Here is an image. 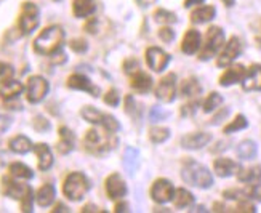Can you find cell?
Returning a JSON list of instances; mask_svg holds the SVG:
<instances>
[{"label": "cell", "instance_id": "6da1fadb", "mask_svg": "<svg viewBox=\"0 0 261 213\" xmlns=\"http://www.w3.org/2000/svg\"><path fill=\"white\" fill-rule=\"evenodd\" d=\"M64 42V31L60 26H50L43 29L37 39L34 40V50L39 55L51 56L53 53L60 51Z\"/></svg>", "mask_w": 261, "mask_h": 213}, {"label": "cell", "instance_id": "7a4b0ae2", "mask_svg": "<svg viewBox=\"0 0 261 213\" xmlns=\"http://www.w3.org/2000/svg\"><path fill=\"white\" fill-rule=\"evenodd\" d=\"M181 176L188 183L192 186H197L202 189H207L213 184V176L208 172L207 167L200 165L199 162L188 159L183 165V172H181Z\"/></svg>", "mask_w": 261, "mask_h": 213}, {"label": "cell", "instance_id": "3957f363", "mask_svg": "<svg viewBox=\"0 0 261 213\" xmlns=\"http://www.w3.org/2000/svg\"><path fill=\"white\" fill-rule=\"evenodd\" d=\"M88 191H90V181H88V178L81 172H74L71 175H67V178L64 179L63 193L72 202L82 200Z\"/></svg>", "mask_w": 261, "mask_h": 213}, {"label": "cell", "instance_id": "277c9868", "mask_svg": "<svg viewBox=\"0 0 261 213\" xmlns=\"http://www.w3.org/2000/svg\"><path fill=\"white\" fill-rule=\"evenodd\" d=\"M109 133H103V131H99L96 128H92V130H88L87 135H85V138H84V144H85V149L88 152H92L95 155H103L106 152H109L112 148H114V144L116 141H111V137H109Z\"/></svg>", "mask_w": 261, "mask_h": 213}, {"label": "cell", "instance_id": "5b68a950", "mask_svg": "<svg viewBox=\"0 0 261 213\" xmlns=\"http://www.w3.org/2000/svg\"><path fill=\"white\" fill-rule=\"evenodd\" d=\"M40 22V10L36 4L32 2H24L21 5V13H19V19H18V26L21 34H28L34 32L37 29Z\"/></svg>", "mask_w": 261, "mask_h": 213}, {"label": "cell", "instance_id": "8992f818", "mask_svg": "<svg viewBox=\"0 0 261 213\" xmlns=\"http://www.w3.org/2000/svg\"><path fill=\"white\" fill-rule=\"evenodd\" d=\"M223 43H224V32H223V29L218 28V26L210 28L208 32H207L205 45H203V50H202L199 58L202 61L210 60L212 56H215V55L218 53V50L223 47Z\"/></svg>", "mask_w": 261, "mask_h": 213}, {"label": "cell", "instance_id": "52a82bcc", "mask_svg": "<svg viewBox=\"0 0 261 213\" xmlns=\"http://www.w3.org/2000/svg\"><path fill=\"white\" fill-rule=\"evenodd\" d=\"M48 90H50V84L47 82V78H43L42 75H32V77H29L28 87H26L28 101H29L31 104L40 103V101H43V98L48 95Z\"/></svg>", "mask_w": 261, "mask_h": 213}, {"label": "cell", "instance_id": "ba28073f", "mask_svg": "<svg viewBox=\"0 0 261 213\" xmlns=\"http://www.w3.org/2000/svg\"><path fill=\"white\" fill-rule=\"evenodd\" d=\"M176 96V75L167 74L155 87V98L162 103H172Z\"/></svg>", "mask_w": 261, "mask_h": 213}, {"label": "cell", "instance_id": "9c48e42d", "mask_svg": "<svg viewBox=\"0 0 261 213\" xmlns=\"http://www.w3.org/2000/svg\"><path fill=\"white\" fill-rule=\"evenodd\" d=\"M175 196V189L173 184L168 181V179H157L151 188V197L157 202V204H167L173 199Z\"/></svg>", "mask_w": 261, "mask_h": 213}, {"label": "cell", "instance_id": "30bf717a", "mask_svg": "<svg viewBox=\"0 0 261 213\" xmlns=\"http://www.w3.org/2000/svg\"><path fill=\"white\" fill-rule=\"evenodd\" d=\"M146 63L154 72H162L170 63V55L157 47H151L146 51Z\"/></svg>", "mask_w": 261, "mask_h": 213}, {"label": "cell", "instance_id": "8fae6325", "mask_svg": "<svg viewBox=\"0 0 261 213\" xmlns=\"http://www.w3.org/2000/svg\"><path fill=\"white\" fill-rule=\"evenodd\" d=\"M241 51H242V43H241V40L237 39V37H232L228 43H226V47H224L223 53L218 56L217 64H218L220 67L229 66V64L237 58V56L241 55Z\"/></svg>", "mask_w": 261, "mask_h": 213}, {"label": "cell", "instance_id": "7c38bea8", "mask_svg": "<svg viewBox=\"0 0 261 213\" xmlns=\"http://www.w3.org/2000/svg\"><path fill=\"white\" fill-rule=\"evenodd\" d=\"M67 87L72 90H82V92H88L92 96H98L99 95V88L96 85L92 84V81L84 75V74H74L67 78Z\"/></svg>", "mask_w": 261, "mask_h": 213}, {"label": "cell", "instance_id": "4fadbf2b", "mask_svg": "<svg viewBox=\"0 0 261 213\" xmlns=\"http://www.w3.org/2000/svg\"><path fill=\"white\" fill-rule=\"evenodd\" d=\"M212 141V135L210 133H205V131H197V133H189L186 137H183L181 140V146H183L185 149H200L203 146H207L208 143Z\"/></svg>", "mask_w": 261, "mask_h": 213}, {"label": "cell", "instance_id": "5bb4252c", "mask_svg": "<svg viewBox=\"0 0 261 213\" xmlns=\"http://www.w3.org/2000/svg\"><path fill=\"white\" fill-rule=\"evenodd\" d=\"M106 193L109 199H120L127 194V186L123 183V179L120 178L119 173H112L106 179Z\"/></svg>", "mask_w": 261, "mask_h": 213}, {"label": "cell", "instance_id": "9a60e30c", "mask_svg": "<svg viewBox=\"0 0 261 213\" xmlns=\"http://www.w3.org/2000/svg\"><path fill=\"white\" fill-rule=\"evenodd\" d=\"M22 90H24V85L18 81H13V78L0 81V98H4L5 101L16 99L22 93Z\"/></svg>", "mask_w": 261, "mask_h": 213}, {"label": "cell", "instance_id": "2e32d148", "mask_svg": "<svg viewBox=\"0 0 261 213\" xmlns=\"http://www.w3.org/2000/svg\"><path fill=\"white\" fill-rule=\"evenodd\" d=\"M2 191H4L5 196H8L11 199H16V200H21L29 191V186L21 184V183L15 181V179L5 176V178H2Z\"/></svg>", "mask_w": 261, "mask_h": 213}, {"label": "cell", "instance_id": "e0dca14e", "mask_svg": "<svg viewBox=\"0 0 261 213\" xmlns=\"http://www.w3.org/2000/svg\"><path fill=\"white\" fill-rule=\"evenodd\" d=\"M242 87L247 92H261V66L253 64L244 77Z\"/></svg>", "mask_w": 261, "mask_h": 213}, {"label": "cell", "instance_id": "ac0fdd59", "mask_svg": "<svg viewBox=\"0 0 261 213\" xmlns=\"http://www.w3.org/2000/svg\"><path fill=\"white\" fill-rule=\"evenodd\" d=\"M245 74H247V71H245V67L242 64H234V66L229 67V69H226V72L220 77V85L221 87H229L232 84L241 82V81H244Z\"/></svg>", "mask_w": 261, "mask_h": 213}, {"label": "cell", "instance_id": "d6986e66", "mask_svg": "<svg viewBox=\"0 0 261 213\" xmlns=\"http://www.w3.org/2000/svg\"><path fill=\"white\" fill-rule=\"evenodd\" d=\"M34 152L37 155V161H39V168L43 172H47L51 168L53 165V154L51 149L48 148V144L45 143H39L34 146Z\"/></svg>", "mask_w": 261, "mask_h": 213}, {"label": "cell", "instance_id": "ffe728a7", "mask_svg": "<svg viewBox=\"0 0 261 213\" xmlns=\"http://www.w3.org/2000/svg\"><path fill=\"white\" fill-rule=\"evenodd\" d=\"M74 144H75L74 133L67 127H61L60 128V141H58V144H56V149H58V152L61 155H66V154L72 152Z\"/></svg>", "mask_w": 261, "mask_h": 213}, {"label": "cell", "instance_id": "44dd1931", "mask_svg": "<svg viewBox=\"0 0 261 213\" xmlns=\"http://www.w3.org/2000/svg\"><path fill=\"white\" fill-rule=\"evenodd\" d=\"M200 47V32L196 29H189L185 34L183 43H181V50L186 55H194Z\"/></svg>", "mask_w": 261, "mask_h": 213}, {"label": "cell", "instance_id": "7402d4cb", "mask_svg": "<svg viewBox=\"0 0 261 213\" xmlns=\"http://www.w3.org/2000/svg\"><path fill=\"white\" fill-rule=\"evenodd\" d=\"M132 87L138 93H147L152 87V78L140 69L135 74H132Z\"/></svg>", "mask_w": 261, "mask_h": 213}, {"label": "cell", "instance_id": "603a6c76", "mask_svg": "<svg viewBox=\"0 0 261 213\" xmlns=\"http://www.w3.org/2000/svg\"><path fill=\"white\" fill-rule=\"evenodd\" d=\"M96 10V2L95 0H74L72 4V11L75 18H88L93 15Z\"/></svg>", "mask_w": 261, "mask_h": 213}, {"label": "cell", "instance_id": "cb8c5ba5", "mask_svg": "<svg viewBox=\"0 0 261 213\" xmlns=\"http://www.w3.org/2000/svg\"><path fill=\"white\" fill-rule=\"evenodd\" d=\"M8 148L11 152H15V154H28L29 151L34 149V146L28 137H24V135H18V137L10 140Z\"/></svg>", "mask_w": 261, "mask_h": 213}, {"label": "cell", "instance_id": "d4e9b609", "mask_svg": "<svg viewBox=\"0 0 261 213\" xmlns=\"http://www.w3.org/2000/svg\"><path fill=\"white\" fill-rule=\"evenodd\" d=\"M217 15V10L212 5H205V7H199L197 10H194L191 13V21L194 24H203V22H208L210 19L215 18Z\"/></svg>", "mask_w": 261, "mask_h": 213}, {"label": "cell", "instance_id": "484cf974", "mask_svg": "<svg viewBox=\"0 0 261 213\" xmlns=\"http://www.w3.org/2000/svg\"><path fill=\"white\" fill-rule=\"evenodd\" d=\"M213 168H215V173H217L218 176L221 178H228L231 176L237 168V164L232 162L231 159H224V157H221V159H217L213 164Z\"/></svg>", "mask_w": 261, "mask_h": 213}, {"label": "cell", "instance_id": "4316f807", "mask_svg": "<svg viewBox=\"0 0 261 213\" xmlns=\"http://www.w3.org/2000/svg\"><path fill=\"white\" fill-rule=\"evenodd\" d=\"M56 197V189L53 184H43L40 189H39V193L36 196L37 199V204L40 207H50L53 204V200Z\"/></svg>", "mask_w": 261, "mask_h": 213}, {"label": "cell", "instance_id": "83f0119b", "mask_svg": "<svg viewBox=\"0 0 261 213\" xmlns=\"http://www.w3.org/2000/svg\"><path fill=\"white\" fill-rule=\"evenodd\" d=\"M256 152H258L256 143H253L250 140H245V141H242L239 146H237V155H239L242 161H252V159H255Z\"/></svg>", "mask_w": 261, "mask_h": 213}, {"label": "cell", "instance_id": "f1b7e54d", "mask_svg": "<svg viewBox=\"0 0 261 213\" xmlns=\"http://www.w3.org/2000/svg\"><path fill=\"white\" fill-rule=\"evenodd\" d=\"M10 175L13 178H18V179H32L34 178V172L31 170V168L24 164L21 162H15L11 164L10 168H8Z\"/></svg>", "mask_w": 261, "mask_h": 213}, {"label": "cell", "instance_id": "f546056e", "mask_svg": "<svg viewBox=\"0 0 261 213\" xmlns=\"http://www.w3.org/2000/svg\"><path fill=\"white\" fill-rule=\"evenodd\" d=\"M237 178L239 181L242 183H259L261 181V167H252V168H247V170H239L237 173Z\"/></svg>", "mask_w": 261, "mask_h": 213}, {"label": "cell", "instance_id": "4dcf8cb0", "mask_svg": "<svg viewBox=\"0 0 261 213\" xmlns=\"http://www.w3.org/2000/svg\"><path fill=\"white\" fill-rule=\"evenodd\" d=\"M173 202H175L176 208H186V207L194 204V196H192L186 189H178L173 196Z\"/></svg>", "mask_w": 261, "mask_h": 213}, {"label": "cell", "instance_id": "1f68e13d", "mask_svg": "<svg viewBox=\"0 0 261 213\" xmlns=\"http://www.w3.org/2000/svg\"><path fill=\"white\" fill-rule=\"evenodd\" d=\"M81 116H82L87 122L95 123V125H101V123H103V119H105V114H103V112H99V111L95 109L93 106H85V108H82Z\"/></svg>", "mask_w": 261, "mask_h": 213}, {"label": "cell", "instance_id": "d6a6232c", "mask_svg": "<svg viewBox=\"0 0 261 213\" xmlns=\"http://www.w3.org/2000/svg\"><path fill=\"white\" fill-rule=\"evenodd\" d=\"M123 165L128 170V175H133L136 167H138V151L135 148H127L123 154Z\"/></svg>", "mask_w": 261, "mask_h": 213}, {"label": "cell", "instance_id": "836d02e7", "mask_svg": "<svg viewBox=\"0 0 261 213\" xmlns=\"http://www.w3.org/2000/svg\"><path fill=\"white\" fill-rule=\"evenodd\" d=\"M200 85L197 82V78L191 77V78H186V81L183 82V85H181V95L183 96H196L200 93Z\"/></svg>", "mask_w": 261, "mask_h": 213}, {"label": "cell", "instance_id": "e575fe53", "mask_svg": "<svg viewBox=\"0 0 261 213\" xmlns=\"http://www.w3.org/2000/svg\"><path fill=\"white\" fill-rule=\"evenodd\" d=\"M168 137H170V130L165 127H154L149 130V140L155 144L167 141Z\"/></svg>", "mask_w": 261, "mask_h": 213}, {"label": "cell", "instance_id": "d590c367", "mask_svg": "<svg viewBox=\"0 0 261 213\" xmlns=\"http://www.w3.org/2000/svg\"><path fill=\"white\" fill-rule=\"evenodd\" d=\"M221 103H223V96L221 95L215 93V92L210 93L207 96V99L203 101V112H212V111H215Z\"/></svg>", "mask_w": 261, "mask_h": 213}, {"label": "cell", "instance_id": "8d00e7d4", "mask_svg": "<svg viewBox=\"0 0 261 213\" xmlns=\"http://www.w3.org/2000/svg\"><path fill=\"white\" fill-rule=\"evenodd\" d=\"M154 19L157 22H162V24H172V22H176V15L172 13V11L167 10H157L154 13Z\"/></svg>", "mask_w": 261, "mask_h": 213}, {"label": "cell", "instance_id": "74e56055", "mask_svg": "<svg viewBox=\"0 0 261 213\" xmlns=\"http://www.w3.org/2000/svg\"><path fill=\"white\" fill-rule=\"evenodd\" d=\"M247 125H248L247 119H245L244 116H237V117L229 123V125H226V127H224V133H234V131L244 130V128H247Z\"/></svg>", "mask_w": 261, "mask_h": 213}, {"label": "cell", "instance_id": "f35d334b", "mask_svg": "<svg viewBox=\"0 0 261 213\" xmlns=\"http://www.w3.org/2000/svg\"><path fill=\"white\" fill-rule=\"evenodd\" d=\"M32 127L36 131L39 133H45V131H48L51 128V123L50 120H47L43 116H36L32 120Z\"/></svg>", "mask_w": 261, "mask_h": 213}, {"label": "cell", "instance_id": "ab89813d", "mask_svg": "<svg viewBox=\"0 0 261 213\" xmlns=\"http://www.w3.org/2000/svg\"><path fill=\"white\" fill-rule=\"evenodd\" d=\"M101 125L105 127L106 131H111V133H116L120 130V123L117 122V119L109 114H105V119H103V123H101Z\"/></svg>", "mask_w": 261, "mask_h": 213}, {"label": "cell", "instance_id": "60d3db41", "mask_svg": "<svg viewBox=\"0 0 261 213\" xmlns=\"http://www.w3.org/2000/svg\"><path fill=\"white\" fill-rule=\"evenodd\" d=\"M125 112H127L128 116H132L133 119L140 117V111L136 109V101L133 99L132 95H128V96L125 98Z\"/></svg>", "mask_w": 261, "mask_h": 213}, {"label": "cell", "instance_id": "b9f144b4", "mask_svg": "<svg viewBox=\"0 0 261 213\" xmlns=\"http://www.w3.org/2000/svg\"><path fill=\"white\" fill-rule=\"evenodd\" d=\"M167 117H168V112H165L162 108H159V106H152L149 111V120L151 122H159V120H164Z\"/></svg>", "mask_w": 261, "mask_h": 213}, {"label": "cell", "instance_id": "7bdbcfd3", "mask_svg": "<svg viewBox=\"0 0 261 213\" xmlns=\"http://www.w3.org/2000/svg\"><path fill=\"white\" fill-rule=\"evenodd\" d=\"M105 103L108 104V106H112V108H116V106H119V103H120V96H119V92L117 90H109V92L105 95Z\"/></svg>", "mask_w": 261, "mask_h": 213}, {"label": "cell", "instance_id": "ee69618b", "mask_svg": "<svg viewBox=\"0 0 261 213\" xmlns=\"http://www.w3.org/2000/svg\"><path fill=\"white\" fill-rule=\"evenodd\" d=\"M32 202H34V193H32V189L29 188L26 196L21 199V210L26 211V213L32 211Z\"/></svg>", "mask_w": 261, "mask_h": 213}, {"label": "cell", "instance_id": "f6af8a7d", "mask_svg": "<svg viewBox=\"0 0 261 213\" xmlns=\"http://www.w3.org/2000/svg\"><path fill=\"white\" fill-rule=\"evenodd\" d=\"M69 47H71V50L75 51V53H85L87 48H88V45H87V42L82 40V39H75V40H71V42H69Z\"/></svg>", "mask_w": 261, "mask_h": 213}, {"label": "cell", "instance_id": "bcb514c9", "mask_svg": "<svg viewBox=\"0 0 261 213\" xmlns=\"http://www.w3.org/2000/svg\"><path fill=\"white\" fill-rule=\"evenodd\" d=\"M245 194H247L248 199H255V200H259L261 202V184L253 183L250 188L245 191Z\"/></svg>", "mask_w": 261, "mask_h": 213}, {"label": "cell", "instance_id": "7dc6e473", "mask_svg": "<svg viewBox=\"0 0 261 213\" xmlns=\"http://www.w3.org/2000/svg\"><path fill=\"white\" fill-rule=\"evenodd\" d=\"M159 37H161L165 43H170L175 39V31L170 29V28H162L161 31H159Z\"/></svg>", "mask_w": 261, "mask_h": 213}, {"label": "cell", "instance_id": "c3c4849f", "mask_svg": "<svg viewBox=\"0 0 261 213\" xmlns=\"http://www.w3.org/2000/svg\"><path fill=\"white\" fill-rule=\"evenodd\" d=\"M123 69H125V72L128 75H132L136 71H140V64H138V61H136V60H127L125 63H123Z\"/></svg>", "mask_w": 261, "mask_h": 213}, {"label": "cell", "instance_id": "681fc988", "mask_svg": "<svg viewBox=\"0 0 261 213\" xmlns=\"http://www.w3.org/2000/svg\"><path fill=\"white\" fill-rule=\"evenodd\" d=\"M11 125V119L8 116H4V114H0V135L5 133Z\"/></svg>", "mask_w": 261, "mask_h": 213}, {"label": "cell", "instance_id": "f907efd6", "mask_svg": "<svg viewBox=\"0 0 261 213\" xmlns=\"http://www.w3.org/2000/svg\"><path fill=\"white\" fill-rule=\"evenodd\" d=\"M11 74H13V67L10 64L0 63V77H10Z\"/></svg>", "mask_w": 261, "mask_h": 213}, {"label": "cell", "instance_id": "816d5d0a", "mask_svg": "<svg viewBox=\"0 0 261 213\" xmlns=\"http://www.w3.org/2000/svg\"><path fill=\"white\" fill-rule=\"evenodd\" d=\"M51 60H53L55 64H63V63H66V55L60 50V51H56V53L51 55Z\"/></svg>", "mask_w": 261, "mask_h": 213}, {"label": "cell", "instance_id": "f5cc1de1", "mask_svg": "<svg viewBox=\"0 0 261 213\" xmlns=\"http://www.w3.org/2000/svg\"><path fill=\"white\" fill-rule=\"evenodd\" d=\"M228 114H229V109H223L221 112H220V114H217V116H215L213 119H212V123H213V125H217V123H220L224 117H228Z\"/></svg>", "mask_w": 261, "mask_h": 213}, {"label": "cell", "instance_id": "db71d44e", "mask_svg": "<svg viewBox=\"0 0 261 213\" xmlns=\"http://www.w3.org/2000/svg\"><path fill=\"white\" fill-rule=\"evenodd\" d=\"M196 103H192V104H186L183 106V109H181V112H183V116H192L194 114V111H196Z\"/></svg>", "mask_w": 261, "mask_h": 213}, {"label": "cell", "instance_id": "11a10c76", "mask_svg": "<svg viewBox=\"0 0 261 213\" xmlns=\"http://www.w3.org/2000/svg\"><path fill=\"white\" fill-rule=\"evenodd\" d=\"M82 211H84V213H90V211H99V208H98L96 205H92V204H90V205H85V207L82 208Z\"/></svg>", "mask_w": 261, "mask_h": 213}, {"label": "cell", "instance_id": "9f6ffc18", "mask_svg": "<svg viewBox=\"0 0 261 213\" xmlns=\"http://www.w3.org/2000/svg\"><path fill=\"white\" fill-rule=\"evenodd\" d=\"M116 211L120 213V211H128V205L127 204H123V202H120V204L116 205Z\"/></svg>", "mask_w": 261, "mask_h": 213}, {"label": "cell", "instance_id": "6f0895ef", "mask_svg": "<svg viewBox=\"0 0 261 213\" xmlns=\"http://www.w3.org/2000/svg\"><path fill=\"white\" fill-rule=\"evenodd\" d=\"M202 2H203V0H186V2H185V7L189 8V7H192V5H200Z\"/></svg>", "mask_w": 261, "mask_h": 213}, {"label": "cell", "instance_id": "680465c9", "mask_svg": "<svg viewBox=\"0 0 261 213\" xmlns=\"http://www.w3.org/2000/svg\"><path fill=\"white\" fill-rule=\"evenodd\" d=\"M53 211H55V213H58V211H60V213H64V211H69V208H67L66 205H63V204H58V205L55 207Z\"/></svg>", "mask_w": 261, "mask_h": 213}, {"label": "cell", "instance_id": "91938a15", "mask_svg": "<svg viewBox=\"0 0 261 213\" xmlns=\"http://www.w3.org/2000/svg\"><path fill=\"white\" fill-rule=\"evenodd\" d=\"M141 7H149V5H152V4H155V0H136Z\"/></svg>", "mask_w": 261, "mask_h": 213}, {"label": "cell", "instance_id": "94428289", "mask_svg": "<svg viewBox=\"0 0 261 213\" xmlns=\"http://www.w3.org/2000/svg\"><path fill=\"white\" fill-rule=\"evenodd\" d=\"M223 2L228 5V7H232L234 5V0H223Z\"/></svg>", "mask_w": 261, "mask_h": 213}, {"label": "cell", "instance_id": "6125c7cd", "mask_svg": "<svg viewBox=\"0 0 261 213\" xmlns=\"http://www.w3.org/2000/svg\"><path fill=\"white\" fill-rule=\"evenodd\" d=\"M55 2H58V0H55Z\"/></svg>", "mask_w": 261, "mask_h": 213}]
</instances>
